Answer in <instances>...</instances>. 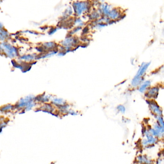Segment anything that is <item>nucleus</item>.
<instances>
[{"instance_id":"1","label":"nucleus","mask_w":164,"mask_h":164,"mask_svg":"<svg viewBox=\"0 0 164 164\" xmlns=\"http://www.w3.org/2000/svg\"><path fill=\"white\" fill-rule=\"evenodd\" d=\"M149 103V108L152 112L154 115L162 116V111L159 106L157 105V103L153 101H148Z\"/></svg>"},{"instance_id":"2","label":"nucleus","mask_w":164,"mask_h":164,"mask_svg":"<svg viewBox=\"0 0 164 164\" xmlns=\"http://www.w3.org/2000/svg\"><path fill=\"white\" fill-rule=\"evenodd\" d=\"M87 4L85 2H78L75 4V10L78 15H80L83 11L87 9Z\"/></svg>"},{"instance_id":"3","label":"nucleus","mask_w":164,"mask_h":164,"mask_svg":"<svg viewBox=\"0 0 164 164\" xmlns=\"http://www.w3.org/2000/svg\"><path fill=\"white\" fill-rule=\"evenodd\" d=\"M137 162L139 164H153V161L147 156H139L137 157Z\"/></svg>"},{"instance_id":"4","label":"nucleus","mask_w":164,"mask_h":164,"mask_svg":"<svg viewBox=\"0 0 164 164\" xmlns=\"http://www.w3.org/2000/svg\"><path fill=\"white\" fill-rule=\"evenodd\" d=\"M150 63H143L140 66V69L139 70L138 72H137V75L135 77L137 78H143V75L145 74L148 66H149Z\"/></svg>"},{"instance_id":"5","label":"nucleus","mask_w":164,"mask_h":164,"mask_svg":"<svg viewBox=\"0 0 164 164\" xmlns=\"http://www.w3.org/2000/svg\"><path fill=\"white\" fill-rule=\"evenodd\" d=\"M158 89L157 87H153L148 91L147 93L145 95L146 97L149 98H156L158 95Z\"/></svg>"},{"instance_id":"6","label":"nucleus","mask_w":164,"mask_h":164,"mask_svg":"<svg viewBox=\"0 0 164 164\" xmlns=\"http://www.w3.org/2000/svg\"><path fill=\"white\" fill-rule=\"evenodd\" d=\"M108 14L109 17L112 19H116L117 18H118V17L120 15L119 12L116 9H114L111 12H109Z\"/></svg>"},{"instance_id":"7","label":"nucleus","mask_w":164,"mask_h":164,"mask_svg":"<svg viewBox=\"0 0 164 164\" xmlns=\"http://www.w3.org/2000/svg\"><path fill=\"white\" fill-rule=\"evenodd\" d=\"M151 82L150 81H146L142 84V86L140 87L139 91L140 92H144L148 87L150 86Z\"/></svg>"},{"instance_id":"8","label":"nucleus","mask_w":164,"mask_h":164,"mask_svg":"<svg viewBox=\"0 0 164 164\" xmlns=\"http://www.w3.org/2000/svg\"><path fill=\"white\" fill-rule=\"evenodd\" d=\"M153 116L157 120L156 123L161 127H164V119H163V116H157V115H153Z\"/></svg>"},{"instance_id":"9","label":"nucleus","mask_w":164,"mask_h":164,"mask_svg":"<svg viewBox=\"0 0 164 164\" xmlns=\"http://www.w3.org/2000/svg\"><path fill=\"white\" fill-rule=\"evenodd\" d=\"M117 109L119 112L121 113H125L126 111V108L123 105H119L117 107Z\"/></svg>"},{"instance_id":"10","label":"nucleus","mask_w":164,"mask_h":164,"mask_svg":"<svg viewBox=\"0 0 164 164\" xmlns=\"http://www.w3.org/2000/svg\"><path fill=\"white\" fill-rule=\"evenodd\" d=\"M67 113L73 116H76L78 114V113L76 112L75 111H73V110H70V111H68Z\"/></svg>"},{"instance_id":"11","label":"nucleus","mask_w":164,"mask_h":164,"mask_svg":"<svg viewBox=\"0 0 164 164\" xmlns=\"http://www.w3.org/2000/svg\"><path fill=\"white\" fill-rule=\"evenodd\" d=\"M163 159H161V157L158 158L157 159L156 162V164H163Z\"/></svg>"}]
</instances>
